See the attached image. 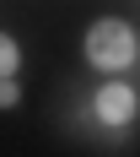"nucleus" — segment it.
Returning a JSON list of instances; mask_svg holds the SVG:
<instances>
[{"label": "nucleus", "instance_id": "obj_1", "mask_svg": "<svg viewBox=\"0 0 140 157\" xmlns=\"http://www.w3.org/2000/svg\"><path fill=\"white\" fill-rule=\"evenodd\" d=\"M81 54H86L92 71L119 76V71H129L140 60V33L129 27L124 16H97L92 27H86V38H81Z\"/></svg>", "mask_w": 140, "mask_h": 157}, {"label": "nucleus", "instance_id": "obj_2", "mask_svg": "<svg viewBox=\"0 0 140 157\" xmlns=\"http://www.w3.org/2000/svg\"><path fill=\"white\" fill-rule=\"evenodd\" d=\"M92 119H97L102 130H129V125L140 119V92L129 87V81L108 76V81L92 92Z\"/></svg>", "mask_w": 140, "mask_h": 157}, {"label": "nucleus", "instance_id": "obj_3", "mask_svg": "<svg viewBox=\"0 0 140 157\" xmlns=\"http://www.w3.org/2000/svg\"><path fill=\"white\" fill-rule=\"evenodd\" d=\"M16 71H22V44L11 33H0V76H16Z\"/></svg>", "mask_w": 140, "mask_h": 157}, {"label": "nucleus", "instance_id": "obj_4", "mask_svg": "<svg viewBox=\"0 0 140 157\" xmlns=\"http://www.w3.org/2000/svg\"><path fill=\"white\" fill-rule=\"evenodd\" d=\"M22 103V87H16V76H0V109H16Z\"/></svg>", "mask_w": 140, "mask_h": 157}]
</instances>
